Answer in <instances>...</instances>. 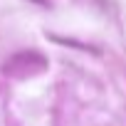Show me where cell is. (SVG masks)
<instances>
[{
    "instance_id": "1",
    "label": "cell",
    "mask_w": 126,
    "mask_h": 126,
    "mask_svg": "<svg viewBox=\"0 0 126 126\" xmlns=\"http://www.w3.org/2000/svg\"><path fill=\"white\" fill-rule=\"evenodd\" d=\"M42 69H47V59L35 49L13 54L5 62V74H10V77H30V74H37Z\"/></svg>"
}]
</instances>
